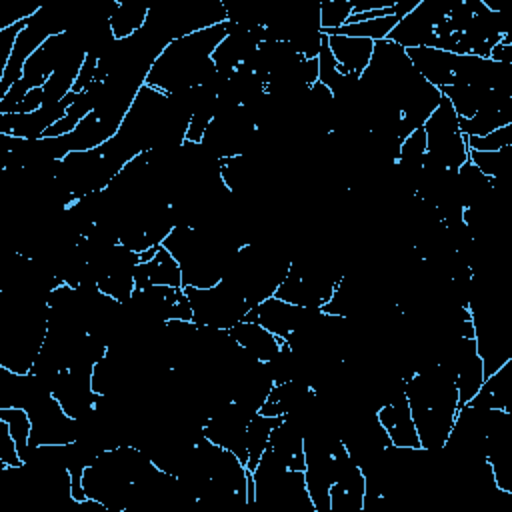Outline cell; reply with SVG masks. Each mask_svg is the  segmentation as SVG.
<instances>
[{
    "instance_id": "15",
    "label": "cell",
    "mask_w": 512,
    "mask_h": 512,
    "mask_svg": "<svg viewBox=\"0 0 512 512\" xmlns=\"http://www.w3.org/2000/svg\"><path fill=\"white\" fill-rule=\"evenodd\" d=\"M328 48L340 68L342 74H354L360 76L366 66L370 64L374 42L366 38H352V36H326Z\"/></svg>"
},
{
    "instance_id": "8",
    "label": "cell",
    "mask_w": 512,
    "mask_h": 512,
    "mask_svg": "<svg viewBox=\"0 0 512 512\" xmlns=\"http://www.w3.org/2000/svg\"><path fill=\"white\" fill-rule=\"evenodd\" d=\"M310 308H300L294 306L278 296H270L266 300H262L260 304L252 306L244 320L246 322H256L260 326H264L266 330H270L274 336L288 340V336L298 330L302 326V322L306 320Z\"/></svg>"
},
{
    "instance_id": "7",
    "label": "cell",
    "mask_w": 512,
    "mask_h": 512,
    "mask_svg": "<svg viewBox=\"0 0 512 512\" xmlns=\"http://www.w3.org/2000/svg\"><path fill=\"white\" fill-rule=\"evenodd\" d=\"M456 2L458 0H454V2L420 0L418 6L410 14L402 16L398 20V24L388 34V40L402 46L404 50L418 48V46H432L436 24L444 18V14Z\"/></svg>"
},
{
    "instance_id": "12",
    "label": "cell",
    "mask_w": 512,
    "mask_h": 512,
    "mask_svg": "<svg viewBox=\"0 0 512 512\" xmlns=\"http://www.w3.org/2000/svg\"><path fill=\"white\" fill-rule=\"evenodd\" d=\"M134 286L144 290L148 286L182 288V272L176 258L160 244L148 262H138L134 268Z\"/></svg>"
},
{
    "instance_id": "9",
    "label": "cell",
    "mask_w": 512,
    "mask_h": 512,
    "mask_svg": "<svg viewBox=\"0 0 512 512\" xmlns=\"http://www.w3.org/2000/svg\"><path fill=\"white\" fill-rule=\"evenodd\" d=\"M76 92H70L64 100L52 106H42L30 114H0V134H10L24 140H38L44 132L56 124L68 110V106L76 100Z\"/></svg>"
},
{
    "instance_id": "13",
    "label": "cell",
    "mask_w": 512,
    "mask_h": 512,
    "mask_svg": "<svg viewBox=\"0 0 512 512\" xmlns=\"http://www.w3.org/2000/svg\"><path fill=\"white\" fill-rule=\"evenodd\" d=\"M268 448L282 460L290 470L304 472L306 452H304V430L298 422L282 418V422L272 430Z\"/></svg>"
},
{
    "instance_id": "22",
    "label": "cell",
    "mask_w": 512,
    "mask_h": 512,
    "mask_svg": "<svg viewBox=\"0 0 512 512\" xmlns=\"http://www.w3.org/2000/svg\"><path fill=\"white\" fill-rule=\"evenodd\" d=\"M466 144L470 150H480V152H496L502 148L512 146V124L500 126L486 136H476V138H466Z\"/></svg>"
},
{
    "instance_id": "20",
    "label": "cell",
    "mask_w": 512,
    "mask_h": 512,
    "mask_svg": "<svg viewBox=\"0 0 512 512\" xmlns=\"http://www.w3.org/2000/svg\"><path fill=\"white\" fill-rule=\"evenodd\" d=\"M0 420L8 424V430L16 440L18 452L24 460L30 450V432H32V420L28 410L22 406H0Z\"/></svg>"
},
{
    "instance_id": "5",
    "label": "cell",
    "mask_w": 512,
    "mask_h": 512,
    "mask_svg": "<svg viewBox=\"0 0 512 512\" xmlns=\"http://www.w3.org/2000/svg\"><path fill=\"white\" fill-rule=\"evenodd\" d=\"M184 290L192 306V324L200 328L230 330L242 322L250 310L240 290L226 278L210 288L184 286Z\"/></svg>"
},
{
    "instance_id": "21",
    "label": "cell",
    "mask_w": 512,
    "mask_h": 512,
    "mask_svg": "<svg viewBox=\"0 0 512 512\" xmlns=\"http://www.w3.org/2000/svg\"><path fill=\"white\" fill-rule=\"evenodd\" d=\"M318 8H320L322 34H328L348 22V18L354 12V0H322Z\"/></svg>"
},
{
    "instance_id": "19",
    "label": "cell",
    "mask_w": 512,
    "mask_h": 512,
    "mask_svg": "<svg viewBox=\"0 0 512 512\" xmlns=\"http://www.w3.org/2000/svg\"><path fill=\"white\" fill-rule=\"evenodd\" d=\"M398 16H382V18H372V20H362V22H352L344 24L338 30L328 32L326 36L338 34V36H352V38H366L372 42L386 40L392 28L398 24Z\"/></svg>"
},
{
    "instance_id": "16",
    "label": "cell",
    "mask_w": 512,
    "mask_h": 512,
    "mask_svg": "<svg viewBox=\"0 0 512 512\" xmlns=\"http://www.w3.org/2000/svg\"><path fill=\"white\" fill-rule=\"evenodd\" d=\"M148 12H150V8H146L142 4L122 2V0L112 2L110 12H108V24H110L114 38L126 40V38H132L134 34H138L148 22Z\"/></svg>"
},
{
    "instance_id": "11",
    "label": "cell",
    "mask_w": 512,
    "mask_h": 512,
    "mask_svg": "<svg viewBox=\"0 0 512 512\" xmlns=\"http://www.w3.org/2000/svg\"><path fill=\"white\" fill-rule=\"evenodd\" d=\"M376 418L384 428L392 446L400 448H420V438L412 420V412L404 390L394 394L376 410Z\"/></svg>"
},
{
    "instance_id": "1",
    "label": "cell",
    "mask_w": 512,
    "mask_h": 512,
    "mask_svg": "<svg viewBox=\"0 0 512 512\" xmlns=\"http://www.w3.org/2000/svg\"><path fill=\"white\" fill-rule=\"evenodd\" d=\"M226 36V22L174 38L158 54L146 76L148 86L168 94L204 86L216 74L212 52Z\"/></svg>"
},
{
    "instance_id": "4",
    "label": "cell",
    "mask_w": 512,
    "mask_h": 512,
    "mask_svg": "<svg viewBox=\"0 0 512 512\" xmlns=\"http://www.w3.org/2000/svg\"><path fill=\"white\" fill-rule=\"evenodd\" d=\"M344 274L346 272L336 270L320 256H298L292 258L288 274L276 288L274 296L300 308L322 310Z\"/></svg>"
},
{
    "instance_id": "23",
    "label": "cell",
    "mask_w": 512,
    "mask_h": 512,
    "mask_svg": "<svg viewBox=\"0 0 512 512\" xmlns=\"http://www.w3.org/2000/svg\"><path fill=\"white\" fill-rule=\"evenodd\" d=\"M44 106V90L42 88H32L14 108L12 114H30L36 112Z\"/></svg>"
},
{
    "instance_id": "6",
    "label": "cell",
    "mask_w": 512,
    "mask_h": 512,
    "mask_svg": "<svg viewBox=\"0 0 512 512\" xmlns=\"http://www.w3.org/2000/svg\"><path fill=\"white\" fill-rule=\"evenodd\" d=\"M422 130L426 134V152L446 170H458L468 162L470 148L466 144V136L460 132L458 114L444 96L424 122Z\"/></svg>"
},
{
    "instance_id": "17",
    "label": "cell",
    "mask_w": 512,
    "mask_h": 512,
    "mask_svg": "<svg viewBox=\"0 0 512 512\" xmlns=\"http://www.w3.org/2000/svg\"><path fill=\"white\" fill-rule=\"evenodd\" d=\"M284 416H264V414H254L248 422L246 428V452H248V462L246 468L252 472L256 464L260 462L264 450L268 448L270 434L272 430L282 422Z\"/></svg>"
},
{
    "instance_id": "10",
    "label": "cell",
    "mask_w": 512,
    "mask_h": 512,
    "mask_svg": "<svg viewBox=\"0 0 512 512\" xmlns=\"http://www.w3.org/2000/svg\"><path fill=\"white\" fill-rule=\"evenodd\" d=\"M406 54L412 62V68L428 84L436 86L438 90L456 84L462 56L452 54V52H444V50H438V48H430V46L408 48Z\"/></svg>"
},
{
    "instance_id": "14",
    "label": "cell",
    "mask_w": 512,
    "mask_h": 512,
    "mask_svg": "<svg viewBox=\"0 0 512 512\" xmlns=\"http://www.w3.org/2000/svg\"><path fill=\"white\" fill-rule=\"evenodd\" d=\"M228 334L242 350H246L252 358H256L258 362H264V364L270 362L286 342V340L274 336L264 326H260L256 322H246V320L232 326L228 330Z\"/></svg>"
},
{
    "instance_id": "2",
    "label": "cell",
    "mask_w": 512,
    "mask_h": 512,
    "mask_svg": "<svg viewBox=\"0 0 512 512\" xmlns=\"http://www.w3.org/2000/svg\"><path fill=\"white\" fill-rule=\"evenodd\" d=\"M162 246L176 258L182 272V288H210L224 276L230 254L238 248L224 232L176 224Z\"/></svg>"
},
{
    "instance_id": "18",
    "label": "cell",
    "mask_w": 512,
    "mask_h": 512,
    "mask_svg": "<svg viewBox=\"0 0 512 512\" xmlns=\"http://www.w3.org/2000/svg\"><path fill=\"white\" fill-rule=\"evenodd\" d=\"M440 92L452 104V108L458 114V118H472L480 110L488 90L486 88H478V86L454 84V86L440 88Z\"/></svg>"
},
{
    "instance_id": "3",
    "label": "cell",
    "mask_w": 512,
    "mask_h": 512,
    "mask_svg": "<svg viewBox=\"0 0 512 512\" xmlns=\"http://www.w3.org/2000/svg\"><path fill=\"white\" fill-rule=\"evenodd\" d=\"M254 504L274 512H316L304 472L290 470L282 460L266 448L260 462L252 470Z\"/></svg>"
}]
</instances>
